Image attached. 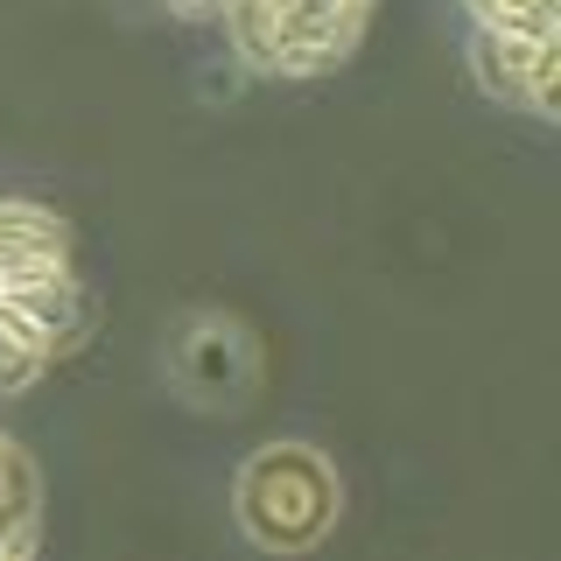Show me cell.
<instances>
[{
  "instance_id": "1",
  "label": "cell",
  "mask_w": 561,
  "mask_h": 561,
  "mask_svg": "<svg viewBox=\"0 0 561 561\" xmlns=\"http://www.w3.org/2000/svg\"><path fill=\"white\" fill-rule=\"evenodd\" d=\"M344 513V484L330 470L323 449L309 443H260L239 463L232 484V519L253 548L267 554H309L316 540L337 526Z\"/></svg>"
},
{
  "instance_id": "2",
  "label": "cell",
  "mask_w": 561,
  "mask_h": 561,
  "mask_svg": "<svg viewBox=\"0 0 561 561\" xmlns=\"http://www.w3.org/2000/svg\"><path fill=\"white\" fill-rule=\"evenodd\" d=\"M232 57L260 78H323L358 57L373 0H225Z\"/></svg>"
},
{
  "instance_id": "3",
  "label": "cell",
  "mask_w": 561,
  "mask_h": 561,
  "mask_svg": "<svg viewBox=\"0 0 561 561\" xmlns=\"http://www.w3.org/2000/svg\"><path fill=\"white\" fill-rule=\"evenodd\" d=\"M92 302H84L78 274L43 280V288H0V400L28 393L64 351L84 344Z\"/></svg>"
},
{
  "instance_id": "4",
  "label": "cell",
  "mask_w": 561,
  "mask_h": 561,
  "mask_svg": "<svg viewBox=\"0 0 561 561\" xmlns=\"http://www.w3.org/2000/svg\"><path fill=\"white\" fill-rule=\"evenodd\" d=\"M470 78L484 99L513 105L526 119H554V78H561V35L526 28H470Z\"/></svg>"
},
{
  "instance_id": "5",
  "label": "cell",
  "mask_w": 561,
  "mask_h": 561,
  "mask_svg": "<svg viewBox=\"0 0 561 561\" xmlns=\"http://www.w3.org/2000/svg\"><path fill=\"white\" fill-rule=\"evenodd\" d=\"M175 344L204 351V365H197V358H175V379H183V393L204 400V408H239L245 386H253V373H260L253 337H245L239 323H225V316H197V323H190Z\"/></svg>"
},
{
  "instance_id": "6",
  "label": "cell",
  "mask_w": 561,
  "mask_h": 561,
  "mask_svg": "<svg viewBox=\"0 0 561 561\" xmlns=\"http://www.w3.org/2000/svg\"><path fill=\"white\" fill-rule=\"evenodd\" d=\"M70 274V225L43 204L0 197V288H43Z\"/></svg>"
},
{
  "instance_id": "7",
  "label": "cell",
  "mask_w": 561,
  "mask_h": 561,
  "mask_svg": "<svg viewBox=\"0 0 561 561\" xmlns=\"http://www.w3.org/2000/svg\"><path fill=\"white\" fill-rule=\"evenodd\" d=\"M43 540V478H35L28 449L0 428V561H22Z\"/></svg>"
},
{
  "instance_id": "8",
  "label": "cell",
  "mask_w": 561,
  "mask_h": 561,
  "mask_svg": "<svg viewBox=\"0 0 561 561\" xmlns=\"http://www.w3.org/2000/svg\"><path fill=\"white\" fill-rule=\"evenodd\" d=\"M470 28H526V35H561V0H463Z\"/></svg>"
},
{
  "instance_id": "9",
  "label": "cell",
  "mask_w": 561,
  "mask_h": 561,
  "mask_svg": "<svg viewBox=\"0 0 561 561\" xmlns=\"http://www.w3.org/2000/svg\"><path fill=\"white\" fill-rule=\"evenodd\" d=\"M169 14H183V22H210V14H225V0H162Z\"/></svg>"
}]
</instances>
